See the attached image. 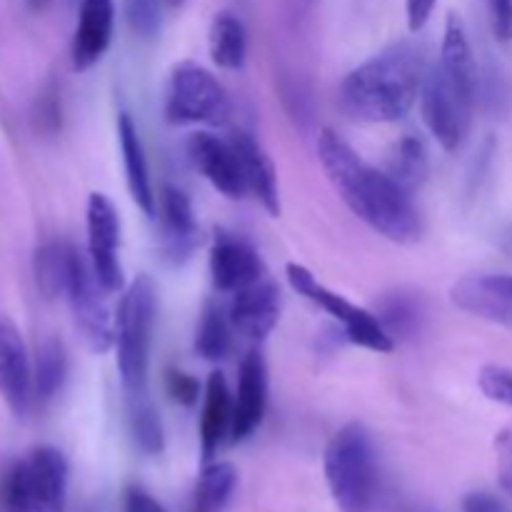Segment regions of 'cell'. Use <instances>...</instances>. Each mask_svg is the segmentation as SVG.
I'll list each match as a JSON object with an SVG mask.
<instances>
[{
  "mask_svg": "<svg viewBox=\"0 0 512 512\" xmlns=\"http://www.w3.org/2000/svg\"><path fill=\"white\" fill-rule=\"evenodd\" d=\"M495 463H498V480L505 493L512 495V430H503L495 438Z\"/></svg>",
  "mask_w": 512,
  "mask_h": 512,
  "instance_id": "obj_33",
  "label": "cell"
},
{
  "mask_svg": "<svg viewBox=\"0 0 512 512\" xmlns=\"http://www.w3.org/2000/svg\"><path fill=\"white\" fill-rule=\"evenodd\" d=\"M118 140L120 153H123L125 180H128L130 198H133V203L138 205L145 215L153 218V215L158 213V198H155L153 183H150L143 140H140L138 128H135L133 118H130L128 113H120L118 118Z\"/></svg>",
  "mask_w": 512,
  "mask_h": 512,
  "instance_id": "obj_20",
  "label": "cell"
},
{
  "mask_svg": "<svg viewBox=\"0 0 512 512\" xmlns=\"http://www.w3.org/2000/svg\"><path fill=\"white\" fill-rule=\"evenodd\" d=\"M125 413H128V430L135 448L145 455H160L165 450V430L158 408L150 398L148 388L125 393Z\"/></svg>",
  "mask_w": 512,
  "mask_h": 512,
  "instance_id": "obj_21",
  "label": "cell"
},
{
  "mask_svg": "<svg viewBox=\"0 0 512 512\" xmlns=\"http://www.w3.org/2000/svg\"><path fill=\"white\" fill-rule=\"evenodd\" d=\"M435 5H438V0H405L408 28L413 30V33H418V30L425 28V23H428L430 15H433Z\"/></svg>",
  "mask_w": 512,
  "mask_h": 512,
  "instance_id": "obj_36",
  "label": "cell"
},
{
  "mask_svg": "<svg viewBox=\"0 0 512 512\" xmlns=\"http://www.w3.org/2000/svg\"><path fill=\"white\" fill-rule=\"evenodd\" d=\"M125 18L138 38H155L160 30V5L163 0H123Z\"/></svg>",
  "mask_w": 512,
  "mask_h": 512,
  "instance_id": "obj_29",
  "label": "cell"
},
{
  "mask_svg": "<svg viewBox=\"0 0 512 512\" xmlns=\"http://www.w3.org/2000/svg\"><path fill=\"white\" fill-rule=\"evenodd\" d=\"M8 512H25V510H8Z\"/></svg>",
  "mask_w": 512,
  "mask_h": 512,
  "instance_id": "obj_40",
  "label": "cell"
},
{
  "mask_svg": "<svg viewBox=\"0 0 512 512\" xmlns=\"http://www.w3.org/2000/svg\"><path fill=\"white\" fill-rule=\"evenodd\" d=\"M318 158L330 185L355 218L393 243H418L423 235V215L413 203V193L395 183L385 170L360 158L350 143L330 128L318 135Z\"/></svg>",
  "mask_w": 512,
  "mask_h": 512,
  "instance_id": "obj_1",
  "label": "cell"
},
{
  "mask_svg": "<svg viewBox=\"0 0 512 512\" xmlns=\"http://www.w3.org/2000/svg\"><path fill=\"white\" fill-rule=\"evenodd\" d=\"M478 385L485 398L512 408V370L500 368V365H485L478 375Z\"/></svg>",
  "mask_w": 512,
  "mask_h": 512,
  "instance_id": "obj_30",
  "label": "cell"
},
{
  "mask_svg": "<svg viewBox=\"0 0 512 512\" xmlns=\"http://www.w3.org/2000/svg\"><path fill=\"white\" fill-rule=\"evenodd\" d=\"M48 3L50 0H25V5H28L30 10H43Z\"/></svg>",
  "mask_w": 512,
  "mask_h": 512,
  "instance_id": "obj_38",
  "label": "cell"
},
{
  "mask_svg": "<svg viewBox=\"0 0 512 512\" xmlns=\"http://www.w3.org/2000/svg\"><path fill=\"white\" fill-rule=\"evenodd\" d=\"M68 460L58 448L40 445L5 473L0 508L25 512H65Z\"/></svg>",
  "mask_w": 512,
  "mask_h": 512,
  "instance_id": "obj_5",
  "label": "cell"
},
{
  "mask_svg": "<svg viewBox=\"0 0 512 512\" xmlns=\"http://www.w3.org/2000/svg\"><path fill=\"white\" fill-rule=\"evenodd\" d=\"M463 512H510L508 505L500 498H495L493 493H485V490H475L463 498Z\"/></svg>",
  "mask_w": 512,
  "mask_h": 512,
  "instance_id": "obj_35",
  "label": "cell"
},
{
  "mask_svg": "<svg viewBox=\"0 0 512 512\" xmlns=\"http://www.w3.org/2000/svg\"><path fill=\"white\" fill-rule=\"evenodd\" d=\"M230 140L235 143L240 155V163H243L245 183H248V193H253L258 198V203L268 210L273 218L280 215V193H278V175H275V165L270 160V155L265 153L263 145L253 138L245 130H235L230 135Z\"/></svg>",
  "mask_w": 512,
  "mask_h": 512,
  "instance_id": "obj_19",
  "label": "cell"
},
{
  "mask_svg": "<svg viewBox=\"0 0 512 512\" xmlns=\"http://www.w3.org/2000/svg\"><path fill=\"white\" fill-rule=\"evenodd\" d=\"M185 3H188V0H163V5H165V8H170V10H178V8H183Z\"/></svg>",
  "mask_w": 512,
  "mask_h": 512,
  "instance_id": "obj_39",
  "label": "cell"
},
{
  "mask_svg": "<svg viewBox=\"0 0 512 512\" xmlns=\"http://www.w3.org/2000/svg\"><path fill=\"white\" fill-rule=\"evenodd\" d=\"M375 318L383 323L390 338H410L423 323L420 300L410 293H390L375 308Z\"/></svg>",
  "mask_w": 512,
  "mask_h": 512,
  "instance_id": "obj_28",
  "label": "cell"
},
{
  "mask_svg": "<svg viewBox=\"0 0 512 512\" xmlns=\"http://www.w3.org/2000/svg\"><path fill=\"white\" fill-rule=\"evenodd\" d=\"M285 273H288V283L295 293L303 295L305 300L318 305L323 313H328L335 323H340L348 343L360 345V348L365 350H373V353H393L395 340L390 338L388 330L383 328V323L375 318V313L350 303L348 298H343V295L335 293V290L325 288L305 265L288 263Z\"/></svg>",
  "mask_w": 512,
  "mask_h": 512,
  "instance_id": "obj_7",
  "label": "cell"
},
{
  "mask_svg": "<svg viewBox=\"0 0 512 512\" xmlns=\"http://www.w3.org/2000/svg\"><path fill=\"white\" fill-rule=\"evenodd\" d=\"M75 248L63 240H50L35 250V283L48 300L65 298L70 270H73Z\"/></svg>",
  "mask_w": 512,
  "mask_h": 512,
  "instance_id": "obj_23",
  "label": "cell"
},
{
  "mask_svg": "<svg viewBox=\"0 0 512 512\" xmlns=\"http://www.w3.org/2000/svg\"><path fill=\"white\" fill-rule=\"evenodd\" d=\"M493 25V35L500 43H512V0H485Z\"/></svg>",
  "mask_w": 512,
  "mask_h": 512,
  "instance_id": "obj_32",
  "label": "cell"
},
{
  "mask_svg": "<svg viewBox=\"0 0 512 512\" xmlns=\"http://www.w3.org/2000/svg\"><path fill=\"white\" fill-rule=\"evenodd\" d=\"M123 512H168L160 500H155L140 485H128L123 493Z\"/></svg>",
  "mask_w": 512,
  "mask_h": 512,
  "instance_id": "obj_34",
  "label": "cell"
},
{
  "mask_svg": "<svg viewBox=\"0 0 512 512\" xmlns=\"http://www.w3.org/2000/svg\"><path fill=\"white\" fill-rule=\"evenodd\" d=\"M268 410V365L260 350H248L240 363L238 390L233 395L230 443H243L263 425Z\"/></svg>",
  "mask_w": 512,
  "mask_h": 512,
  "instance_id": "obj_13",
  "label": "cell"
},
{
  "mask_svg": "<svg viewBox=\"0 0 512 512\" xmlns=\"http://www.w3.org/2000/svg\"><path fill=\"white\" fill-rule=\"evenodd\" d=\"M108 295L110 293L100 285L88 255L75 248L65 298L73 310L75 328L80 330L93 353H108L115 345V318L108 308Z\"/></svg>",
  "mask_w": 512,
  "mask_h": 512,
  "instance_id": "obj_9",
  "label": "cell"
},
{
  "mask_svg": "<svg viewBox=\"0 0 512 512\" xmlns=\"http://www.w3.org/2000/svg\"><path fill=\"white\" fill-rule=\"evenodd\" d=\"M233 323L228 318V310L220 305L208 303L203 308V315L195 328V353L208 363H218L230 353L233 345Z\"/></svg>",
  "mask_w": 512,
  "mask_h": 512,
  "instance_id": "obj_26",
  "label": "cell"
},
{
  "mask_svg": "<svg viewBox=\"0 0 512 512\" xmlns=\"http://www.w3.org/2000/svg\"><path fill=\"white\" fill-rule=\"evenodd\" d=\"M475 95L448 78L438 63L425 73L420 113L443 150H458L468 135Z\"/></svg>",
  "mask_w": 512,
  "mask_h": 512,
  "instance_id": "obj_8",
  "label": "cell"
},
{
  "mask_svg": "<svg viewBox=\"0 0 512 512\" xmlns=\"http://www.w3.org/2000/svg\"><path fill=\"white\" fill-rule=\"evenodd\" d=\"M160 250L170 263H185L200 243L195 210L188 195L175 185H163L158 200Z\"/></svg>",
  "mask_w": 512,
  "mask_h": 512,
  "instance_id": "obj_15",
  "label": "cell"
},
{
  "mask_svg": "<svg viewBox=\"0 0 512 512\" xmlns=\"http://www.w3.org/2000/svg\"><path fill=\"white\" fill-rule=\"evenodd\" d=\"M188 153L195 168L203 173V178L225 198L240 200L248 195L243 163H240L238 148H235L233 140L200 130V133L190 135Z\"/></svg>",
  "mask_w": 512,
  "mask_h": 512,
  "instance_id": "obj_11",
  "label": "cell"
},
{
  "mask_svg": "<svg viewBox=\"0 0 512 512\" xmlns=\"http://www.w3.org/2000/svg\"><path fill=\"white\" fill-rule=\"evenodd\" d=\"M265 268L260 255L250 243L233 233L218 230L210 250V275L213 285L220 293H238L248 285L258 283L263 278Z\"/></svg>",
  "mask_w": 512,
  "mask_h": 512,
  "instance_id": "obj_14",
  "label": "cell"
},
{
  "mask_svg": "<svg viewBox=\"0 0 512 512\" xmlns=\"http://www.w3.org/2000/svg\"><path fill=\"white\" fill-rule=\"evenodd\" d=\"M228 318L233 330L248 340H265L280 320V290L270 280L260 278L258 283L233 293Z\"/></svg>",
  "mask_w": 512,
  "mask_h": 512,
  "instance_id": "obj_16",
  "label": "cell"
},
{
  "mask_svg": "<svg viewBox=\"0 0 512 512\" xmlns=\"http://www.w3.org/2000/svg\"><path fill=\"white\" fill-rule=\"evenodd\" d=\"M68 380V353L58 338L40 343L33 363V393L38 403H50L58 398Z\"/></svg>",
  "mask_w": 512,
  "mask_h": 512,
  "instance_id": "obj_24",
  "label": "cell"
},
{
  "mask_svg": "<svg viewBox=\"0 0 512 512\" xmlns=\"http://www.w3.org/2000/svg\"><path fill=\"white\" fill-rule=\"evenodd\" d=\"M325 480L340 512H370L380 490L378 453L373 435L360 423H348L330 438L323 455Z\"/></svg>",
  "mask_w": 512,
  "mask_h": 512,
  "instance_id": "obj_3",
  "label": "cell"
},
{
  "mask_svg": "<svg viewBox=\"0 0 512 512\" xmlns=\"http://www.w3.org/2000/svg\"><path fill=\"white\" fill-rule=\"evenodd\" d=\"M425 55L413 40H400L345 75L343 110L363 123H395L418 103L425 83Z\"/></svg>",
  "mask_w": 512,
  "mask_h": 512,
  "instance_id": "obj_2",
  "label": "cell"
},
{
  "mask_svg": "<svg viewBox=\"0 0 512 512\" xmlns=\"http://www.w3.org/2000/svg\"><path fill=\"white\" fill-rule=\"evenodd\" d=\"M0 398L15 415H28L35 403L33 363L18 325L0 315Z\"/></svg>",
  "mask_w": 512,
  "mask_h": 512,
  "instance_id": "obj_12",
  "label": "cell"
},
{
  "mask_svg": "<svg viewBox=\"0 0 512 512\" xmlns=\"http://www.w3.org/2000/svg\"><path fill=\"white\" fill-rule=\"evenodd\" d=\"M210 58L223 70H240L248 55V33L233 10H220L210 23Z\"/></svg>",
  "mask_w": 512,
  "mask_h": 512,
  "instance_id": "obj_22",
  "label": "cell"
},
{
  "mask_svg": "<svg viewBox=\"0 0 512 512\" xmlns=\"http://www.w3.org/2000/svg\"><path fill=\"white\" fill-rule=\"evenodd\" d=\"M165 390H168V395L175 400V403L185 405V408H190V405L198 403L200 385H198V380L188 373H180V370H168V375H165Z\"/></svg>",
  "mask_w": 512,
  "mask_h": 512,
  "instance_id": "obj_31",
  "label": "cell"
},
{
  "mask_svg": "<svg viewBox=\"0 0 512 512\" xmlns=\"http://www.w3.org/2000/svg\"><path fill=\"white\" fill-rule=\"evenodd\" d=\"M115 25V3L113 0H80L78 25L70 45V58L78 73L90 70L105 50L110 48Z\"/></svg>",
  "mask_w": 512,
  "mask_h": 512,
  "instance_id": "obj_17",
  "label": "cell"
},
{
  "mask_svg": "<svg viewBox=\"0 0 512 512\" xmlns=\"http://www.w3.org/2000/svg\"><path fill=\"white\" fill-rule=\"evenodd\" d=\"M238 488V470L230 463H205L195 488L193 512H223Z\"/></svg>",
  "mask_w": 512,
  "mask_h": 512,
  "instance_id": "obj_27",
  "label": "cell"
},
{
  "mask_svg": "<svg viewBox=\"0 0 512 512\" xmlns=\"http://www.w3.org/2000/svg\"><path fill=\"white\" fill-rule=\"evenodd\" d=\"M40 123H43V128L53 130L60 125V100H58V93H55V88H50L48 93L43 95V100H40Z\"/></svg>",
  "mask_w": 512,
  "mask_h": 512,
  "instance_id": "obj_37",
  "label": "cell"
},
{
  "mask_svg": "<svg viewBox=\"0 0 512 512\" xmlns=\"http://www.w3.org/2000/svg\"><path fill=\"white\" fill-rule=\"evenodd\" d=\"M88 258L108 293L123 288L120 265V218L108 195L93 193L88 198Z\"/></svg>",
  "mask_w": 512,
  "mask_h": 512,
  "instance_id": "obj_10",
  "label": "cell"
},
{
  "mask_svg": "<svg viewBox=\"0 0 512 512\" xmlns=\"http://www.w3.org/2000/svg\"><path fill=\"white\" fill-rule=\"evenodd\" d=\"M385 173L395 180L398 185H403L408 193L423 188V183L428 180L430 173V160L428 150H425L423 140L413 138V135H405L398 143L393 145L388 155V163H385Z\"/></svg>",
  "mask_w": 512,
  "mask_h": 512,
  "instance_id": "obj_25",
  "label": "cell"
},
{
  "mask_svg": "<svg viewBox=\"0 0 512 512\" xmlns=\"http://www.w3.org/2000/svg\"><path fill=\"white\" fill-rule=\"evenodd\" d=\"M233 115V100L218 78L198 63H178L165 93V118L173 125H223Z\"/></svg>",
  "mask_w": 512,
  "mask_h": 512,
  "instance_id": "obj_6",
  "label": "cell"
},
{
  "mask_svg": "<svg viewBox=\"0 0 512 512\" xmlns=\"http://www.w3.org/2000/svg\"><path fill=\"white\" fill-rule=\"evenodd\" d=\"M230 428H233V393L225 375L215 370L205 383L203 418H200V453L205 463H210L225 440L230 443Z\"/></svg>",
  "mask_w": 512,
  "mask_h": 512,
  "instance_id": "obj_18",
  "label": "cell"
},
{
  "mask_svg": "<svg viewBox=\"0 0 512 512\" xmlns=\"http://www.w3.org/2000/svg\"><path fill=\"white\" fill-rule=\"evenodd\" d=\"M158 295L148 275H138L125 290L115 318V350H118V373L125 393L148 388L150 345Z\"/></svg>",
  "mask_w": 512,
  "mask_h": 512,
  "instance_id": "obj_4",
  "label": "cell"
}]
</instances>
